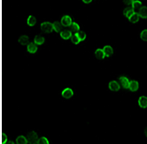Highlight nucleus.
I'll return each instance as SVG.
<instances>
[{
	"label": "nucleus",
	"mask_w": 147,
	"mask_h": 144,
	"mask_svg": "<svg viewBox=\"0 0 147 144\" xmlns=\"http://www.w3.org/2000/svg\"><path fill=\"white\" fill-rule=\"evenodd\" d=\"M108 87L109 89L112 92H117L120 89V85L117 81H111L108 84Z\"/></svg>",
	"instance_id": "6"
},
{
	"label": "nucleus",
	"mask_w": 147,
	"mask_h": 144,
	"mask_svg": "<svg viewBox=\"0 0 147 144\" xmlns=\"http://www.w3.org/2000/svg\"><path fill=\"white\" fill-rule=\"evenodd\" d=\"M4 144H16L15 142H13V141L12 140H9V141H7V142L6 143H5Z\"/></svg>",
	"instance_id": "29"
},
{
	"label": "nucleus",
	"mask_w": 147,
	"mask_h": 144,
	"mask_svg": "<svg viewBox=\"0 0 147 144\" xmlns=\"http://www.w3.org/2000/svg\"><path fill=\"white\" fill-rule=\"evenodd\" d=\"M18 42L22 45H27L30 43V38L28 35L26 34H23L20 35L18 39Z\"/></svg>",
	"instance_id": "9"
},
{
	"label": "nucleus",
	"mask_w": 147,
	"mask_h": 144,
	"mask_svg": "<svg viewBox=\"0 0 147 144\" xmlns=\"http://www.w3.org/2000/svg\"><path fill=\"white\" fill-rule=\"evenodd\" d=\"M142 6V2L140 0H134L131 4V7L134 9V10L138 11Z\"/></svg>",
	"instance_id": "21"
},
{
	"label": "nucleus",
	"mask_w": 147,
	"mask_h": 144,
	"mask_svg": "<svg viewBox=\"0 0 147 144\" xmlns=\"http://www.w3.org/2000/svg\"><path fill=\"white\" fill-rule=\"evenodd\" d=\"M27 52L30 54H35L38 50V46L34 42H30L26 45Z\"/></svg>",
	"instance_id": "8"
},
{
	"label": "nucleus",
	"mask_w": 147,
	"mask_h": 144,
	"mask_svg": "<svg viewBox=\"0 0 147 144\" xmlns=\"http://www.w3.org/2000/svg\"><path fill=\"white\" fill-rule=\"evenodd\" d=\"M104 52L106 57H110L114 54V50L110 45H105L103 48Z\"/></svg>",
	"instance_id": "12"
},
{
	"label": "nucleus",
	"mask_w": 147,
	"mask_h": 144,
	"mask_svg": "<svg viewBox=\"0 0 147 144\" xmlns=\"http://www.w3.org/2000/svg\"><path fill=\"white\" fill-rule=\"evenodd\" d=\"M53 31L56 32H61V31L63 30V26L61 25V22H59V21H55L53 23Z\"/></svg>",
	"instance_id": "19"
},
{
	"label": "nucleus",
	"mask_w": 147,
	"mask_h": 144,
	"mask_svg": "<svg viewBox=\"0 0 147 144\" xmlns=\"http://www.w3.org/2000/svg\"><path fill=\"white\" fill-rule=\"evenodd\" d=\"M27 139L28 144H37L39 139V134L36 131H32L27 134Z\"/></svg>",
	"instance_id": "2"
},
{
	"label": "nucleus",
	"mask_w": 147,
	"mask_h": 144,
	"mask_svg": "<svg viewBox=\"0 0 147 144\" xmlns=\"http://www.w3.org/2000/svg\"><path fill=\"white\" fill-rule=\"evenodd\" d=\"M95 56L96 58L98 59H104L105 57V54L104 52L103 49H100V48H98L95 51Z\"/></svg>",
	"instance_id": "18"
},
{
	"label": "nucleus",
	"mask_w": 147,
	"mask_h": 144,
	"mask_svg": "<svg viewBox=\"0 0 147 144\" xmlns=\"http://www.w3.org/2000/svg\"><path fill=\"white\" fill-rule=\"evenodd\" d=\"M70 30L72 32H79L80 31V25L76 22H72V25L70 26Z\"/></svg>",
	"instance_id": "22"
},
{
	"label": "nucleus",
	"mask_w": 147,
	"mask_h": 144,
	"mask_svg": "<svg viewBox=\"0 0 147 144\" xmlns=\"http://www.w3.org/2000/svg\"><path fill=\"white\" fill-rule=\"evenodd\" d=\"M61 95L64 99H69L74 95V91L70 87H67L64 89L62 92Z\"/></svg>",
	"instance_id": "5"
},
{
	"label": "nucleus",
	"mask_w": 147,
	"mask_h": 144,
	"mask_svg": "<svg viewBox=\"0 0 147 144\" xmlns=\"http://www.w3.org/2000/svg\"><path fill=\"white\" fill-rule=\"evenodd\" d=\"M144 132V134H145V135L147 137V127L145 128Z\"/></svg>",
	"instance_id": "30"
},
{
	"label": "nucleus",
	"mask_w": 147,
	"mask_h": 144,
	"mask_svg": "<svg viewBox=\"0 0 147 144\" xmlns=\"http://www.w3.org/2000/svg\"><path fill=\"white\" fill-rule=\"evenodd\" d=\"M138 104L141 108H147V97L145 96H141L138 100Z\"/></svg>",
	"instance_id": "13"
},
{
	"label": "nucleus",
	"mask_w": 147,
	"mask_h": 144,
	"mask_svg": "<svg viewBox=\"0 0 147 144\" xmlns=\"http://www.w3.org/2000/svg\"><path fill=\"white\" fill-rule=\"evenodd\" d=\"M61 23L63 27H70L72 23L71 17L69 15L63 16L61 19Z\"/></svg>",
	"instance_id": "4"
},
{
	"label": "nucleus",
	"mask_w": 147,
	"mask_h": 144,
	"mask_svg": "<svg viewBox=\"0 0 147 144\" xmlns=\"http://www.w3.org/2000/svg\"><path fill=\"white\" fill-rule=\"evenodd\" d=\"M92 1H93V0H82V1L86 4H88L91 3Z\"/></svg>",
	"instance_id": "28"
},
{
	"label": "nucleus",
	"mask_w": 147,
	"mask_h": 144,
	"mask_svg": "<svg viewBox=\"0 0 147 144\" xmlns=\"http://www.w3.org/2000/svg\"><path fill=\"white\" fill-rule=\"evenodd\" d=\"M135 12V10L132 7H126L123 9V14L127 19H129Z\"/></svg>",
	"instance_id": "10"
},
{
	"label": "nucleus",
	"mask_w": 147,
	"mask_h": 144,
	"mask_svg": "<svg viewBox=\"0 0 147 144\" xmlns=\"http://www.w3.org/2000/svg\"><path fill=\"white\" fill-rule=\"evenodd\" d=\"M118 82L123 89L125 90H127L129 89L130 81L126 76H121L119 77L118 79Z\"/></svg>",
	"instance_id": "3"
},
{
	"label": "nucleus",
	"mask_w": 147,
	"mask_h": 144,
	"mask_svg": "<svg viewBox=\"0 0 147 144\" xmlns=\"http://www.w3.org/2000/svg\"><path fill=\"white\" fill-rule=\"evenodd\" d=\"M122 1L124 3V4H125L126 5L129 6V5H131L132 3L134 1V0H122Z\"/></svg>",
	"instance_id": "27"
},
{
	"label": "nucleus",
	"mask_w": 147,
	"mask_h": 144,
	"mask_svg": "<svg viewBox=\"0 0 147 144\" xmlns=\"http://www.w3.org/2000/svg\"><path fill=\"white\" fill-rule=\"evenodd\" d=\"M139 89V83L136 80L130 81L129 84V90L131 92H136Z\"/></svg>",
	"instance_id": "14"
},
{
	"label": "nucleus",
	"mask_w": 147,
	"mask_h": 144,
	"mask_svg": "<svg viewBox=\"0 0 147 144\" xmlns=\"http://www.w3.org/2000/svg\"><path fill=\"white\" fill-rule=\"evenodd\" d=\"M36 23H37V19L34 15H30L28 17L27 20H26V23L29 26L33 27V26H35V25L36 24Z\"/></svg>",
	"instance_id": "16"
},
{
	"label": "nucleus",
	"mask_w": 147,
	"mask_h": 144,
	"mask_svg": "<svg viewBox=\"0 0 147 144\" xmlns=\"http://www.w3.org/2000/svg\"><path fill=\"white\" fill-rule=\"evenodd\" d=\"M37 144H50L49 139L45 136H41L39 137Z\"/></svg>",
	"instance_id": "25"
},
{
	"label": "nucleus",
	"mask_w": 147,
	"mask_h": 144,
	"mask_svg": "<svg viewBox=\"0 0 147 144\" xmlns=\"http://www.w3.org/2000/svg\"><path fill=\"white\" fill-rule=\"evenodd\" d=\"M140 16L138 14L137 12H135L134 14H133L129 18L128 20L132 24H136V23H138L140 20Z\"/></svg>",
	"instance_id": "20"
},
{
	"label": "nucleus",
	"mask_w": 147,
	"mask_h": 144,
	"mask_svg": "<svg viewBox=\"0 0 147 144\" xmlns=\"http://www.w3.org/2000/svg\"><path fill=\"white\" fill-rule=\"evenodd\" d=\"M71 40L72 43L74 45H78L81 42L79 37V35H78L77 32H76L75 34H74L72 35Z\"/></svg>",
	"instance_id": "23"
},
{
	"label": "nucleus",
	"mask_w": 147,
	"mask_h": 144,
	"mask_svg": "<svg viewBox=\"0 0 147 144\" xmlns=\"http://www.w3.org/2000/svg\"><path fill=\"white\" fill-rule=\"evenodd\" d=\"M140 38L142 40L147 42V29H143L140 32Z\"/></svg>",
	"instance_id": "24"
},
{
	"label": "nucleus",
	"mask_w": 147,
	"mask_h": 144,
	"mask_svg": "<svg viewBox=\"0 0 147 144\" xmlns=\"http://www.w3.org/2000/svg\"><path fill=\"white\" fill-rule=\"evenodd\" d=\"M142 19H146L147 18V6H142L137 12Z\"/></svg>",
	"instance_id": "11"
},
{
	"label": "nucleus",
	"mask_w": 147,
	"mask_h": 144,
	"mask_svg": "<svg viewBox=\"0 0 147 144\" xmlns=\"http://www.w3.org/2000/svg\"><path fill=\"white\" fill-rule=\"evenodd\" d=\"M40 31L44 34H48L51 33L53 31V23L50 21H45L43 22L40 25Z\"/></svg>",
	"instance_id": "1"
},
{
	"label": "nucleus",
	"mask_w": 147,
	"mask_h": 144,
	"mask_svg": "<svg viewBox=\"0 0 147 144\" xmlns=\"http://www.w3.org/2000/svg\"><path fill=\"white\" fill-rule=\"evenodd\" d=\"M60 34L61 38L64 40H69V39H71L72 34V31L70 30V29H64L61 31V32L59 33Z\"/></svg>",
	"instance_id": "7"
},
{
	"label": "nucleus",
	"mask_w": 147,
	"mask_h": 144,
	"mask_svg": "<svg viewBox=\"0 0 147 144\" xmlns=\"http://www.w3.org/2000/svg\"><path fill=\"white\" fill-rule=\"evenodd\" d=\"M34 42L37 45H42L45 43V39L42 35H36L34 38Z\"/></svg>",
	"instance_id": "15"
},
{
	"label": "nucleus",
	"mask_w": 147,
	"mask_h": 144,
	"mask_svg": "<svg viewBox=\"0 0 147 144\" xmlns=\"http://www.w3.org/2000/svg\"><path fill=\"white\" fill-rule=\"evenodd\" d=\"M16 144H28L27 137L24 135H19L16 139Z\"/></svg>",
	"instance_id": "17"
},
{
	"label": "nucleus",
	"mask_w": 147,
	"mask_h": 144,
	"mask_svg": "<svg viewBox=\"0 0 147 144\" xmlns=\"http://www.w3.org/2000/svg\"><path fill=\"white\" fill-rule=\"evenodd\" d=\"M77 33L78 35H79L81 42L84 41L86 39V32L85 31H80L79 32H77Z\"/></svg>",
	"instance_id": "26"
}]
</instances>
